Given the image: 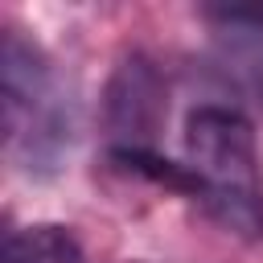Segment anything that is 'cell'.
Here are the masks:
<instances>
[{"label":"cell","instance_id":"5b68a950","mask_svg":"<svg viewBox=\"0 0 263 263\" xmlns=\"http://www.w3.org/2000/svg\"><path fill=\"white\" fill-rule=\"evenodd\" d=\"M4 263H82V247L66 226H25L4 238Z\"/></svg>","mask_w":263,"mask_h":263},{"label":"cell","instance_id":"277c9868","mask_svg":"<svg viewBox=\"0 0 263 263\" xmlns=\"http://www.w3.org/2000/svg\"><path fill=\"white\" fill-rule=\"evenodd\" d=\"M218 74L255 107H263V25H218Z\"/></svg>","mask_w":263,"mask_h":263},{"label":"cell","instance_id":"3957f363","mask_svg":"<svg viewBox=\"0 0 263 263\" xmlns=\"http://www.w3.org/2000/svg\"><path fill=\"white\" fill-rule=\"evenodd\" d=\"M164 115V86L152 62L127 58L107 90V119L115 132V152H152V132Z\"/></svg>","mask_w":263,"mask_h":263},{"label":"cell","instance_id":"6da1fadb","mask_svg":"<svg viewBox=\"0 0 263 263\" xmlns=\"http://www.w3.org/2000/svg\"><path fill=\"white\" fill-rule=\"evenodd\" d=\"M185 160L205 210L234 234H263V177L255 132L234 107H197L185 119Z\"/></svg>","mask_w":263,"mask_h":263},{"label":"cell","instance_id":"8992f818","mask_svg":"<svg viewBox=\"0 0 263 263\" xmlns=\"http://www.w3.org/2000/svg\"><path fill=\"white\" fill-rule=\"evenodd\" d=\"M205 16L218 25H263V4H210Z\"/></svg>","mask_w":263,"mask_h":263},{"label":"cell","instance_id":"7a4b0ae2","mask_svg":"<svg viewBox=\"0 0 263 263\" xmlns=\"http://www.w3.org/2000/svg\"><path fill=\"white\" fill-rule=\"evenodd\" d=\"M4 74V148L29 173H49L66 156L74 140V103L58 82L53 62L41 53L37 41L21 37L16 29L4 33L0 49Z\"/></svg>","mask_w":263,"mask_h":263}]
</instances>
